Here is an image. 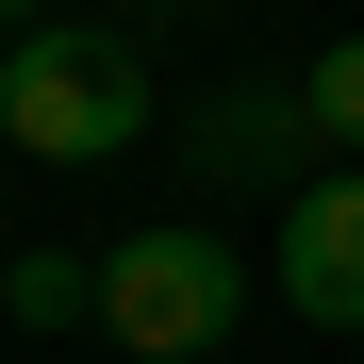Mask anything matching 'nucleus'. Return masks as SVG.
<instances>
[{
  "instance_id": "1",
  "label": "nucleus",
  "mask_w": 364,
  "mask_h": 364,
  "mask_svg": "<svg viewBox=\"0 0 364 364\" xmlns=\"http://www.w3.org/2000/svg\"><path fill=\"white\" fill-rule=\"evenodd\" d=\"M249 249H232L215 215H149V232H116L100 249V331L133 348V364H215L232 331H249Z\"/></svg>"
},
{
  "instance_id": "2",
  "label": "nucleus",
  "mask_w": 364,
  "mask_h": 364,
  "mask_svg": "<svg viewBox=\"0 0 364 364\" xmlns=\"http://www.w3.org/2000/svg\"><path fill=\"white\" fill-rule=\"evenodd\" d=\"M0 149L33 166H116L149 149V50L133 33H0Z\"/></svg>"
},
{
  "instance_id": "3",
  "label": "nucleus",
  "mask_w": 364,
  "mask_h": 364,
  "mask_svg": "<svg viewBox=\"0 0 364 364\" xmlns=\"http://www.w3.org/2000/svg\"><path fill=\"white\" fill-rule=\"evenodd\" d=\"M265 282H282L298 331H364V166H298V182H282Z\"/></svg>"
},
{
  "instance_id": "4",
  "label": "nucleus",
  "mask_w": 364,
  "mask_h": 364,
  "mask_svg": "<svg viewBox=\"0 0 364 364\" xmlns=\"http://www.w3.org/2000/svg\"><path fill=\"white\" fill-rule=\"evenodd\" d=\"M0 315H17V331H83L100 315V249H17V265H0Z\"/></svg>"
},
{
  "instance_id": "5",
  "label": "nucleus",
  "mask_w": 364,
  "mask_h": 364,
  "mask_svg": "<svg viewBox=\"0 0 364 364\" xmlns=\"http://www.w3.org/2000/svg\"><path fill=\"white\" fill-rule=\"evenodd\" d=\"M199 166H232V182H249V166H298V83L215 100V116H199Z\"/></svg>"
},
{
  "instance_id": "6",
  "label": "nucleus",
  "mask_w": 364,
  "mask_h": 364,
  "mask_svg": "<svg viewBox=\"0 0 364 364\" xmlns=\"http://www.w3.org/2000/svg\"><path fill=\"white\" fill-rule=\"evenodd\" d=\"M298 133H315L331 166H364V33H331L315 67H298Z\"/></svg>"
}]
</instances>
